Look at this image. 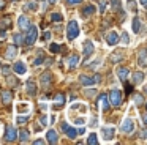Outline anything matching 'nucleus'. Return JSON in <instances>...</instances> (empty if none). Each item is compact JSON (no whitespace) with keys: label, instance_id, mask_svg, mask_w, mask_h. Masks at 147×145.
Instances as JSON below:
<instances>
[{"label":"nucleus","instance_id":"obj_1","mask_svg":"<svg viewBox=\"0 0 147 145\" xmlns=\"http://www.w3.org/2000/svg\"><path fill=\"white\" fill-rule=\"evenodd\" d=\"M108 99H109V104H111V106L119 107L122 104V91L117 90V88H112L109 96H108Z\"/></svg>","mask_w":147,"mask_h":145},{"label":"nucleus","instance_id":"obj_2","mask_svg":"<svg viewBox=\"0 0 147 145\" xmlns=\"http://www.w3.org/2000/svg\"><path fill=\"white\" fill-rule=\"evenodd\" d=\"M36 38H38V30H36V27L30 25L29 30H27L26 38H24V44H27V46H32V44H35Z\"/></svg>","mask_w":147,"mask_h":145},{"label":"nucleus","instance_id":"obj_3","mask_svg":"<svg viewBox=\"0 0 147 145\" xmlns=\"http://www.w3.org/2000/svg\"><path fill=\"white\" fill-rule=\"evenodd\" d=\"M78 35H79V25H78L76 21H70L67 25V36L68 40H74V38H78Z\"/></svg>","mask_w":147,"mask_h":145},{"label":"nucleus","instance_id":"obj_4","mask_svg":"<svg viewBox=\"0 0 147 145\" xmlns=\"http://www.w3.org/2000/svg\"><path fill=\"white\" fill-rule=\"evenodd\" d=\"M98 81H100V77H90V76H86V74L79 76V84L82 87H90V85L96 84Z\"/></svg>","mask_w":147,"mask_h":145},{"label":"nucleus","instance_id":"obj_5","mask_svg":"<svg viewBox=\"0 0 147 145\" xmlns=\"http://www.w3.org/2000/svg\"><path fill=\"white\" fill-rule=\"evenodd\" d=\"M120 131L125 132V134H131V132L134 131V122L130 118L123 120V123H122V126H120Z\"/></svg>","mask_w":147,"mask_h":145},{"label":"nucleus","instance_id":"obj_6","mask_svg":"<svg viewBox=\"0 0 147 145\" xmlns=\"http://www.w3.org/2000/svg\"><path fill=\"white\" fill-rule=\"evenodd\" d=\"M16 137H18L16 129H14L13 126H7V129H5V140L7 142H14Z\"/></svg>","mask_w":147,"mask_h":145},{"label":"nucleus","instance_id":"obj_7","mask_svg":"<svg viewBox=\"0 0 147 145\" xmlns=\"http://www.w3.org/2000/svg\"><path fill=\"white\" fill-rule=\"evenodd\" d=\"M18 46L16 44H13V46H8L7 47V52H5V58L7 60H14L16 58V55H18Z\"/></svg>","mask_w":147,"mask_h":145},{"label":"nucleus","instance_id":"obj_8","mask_svg":"<svg viewBox=\"0 0 147 145\" xmlns=\"http://www.w3.org/2000/svg\"><path fill=\"white\" fill-rule=\"evenodd\" d=\"M114 132L115 129L111 128V126H105V128H101V136L105 140H111V139H114Z\"/></svg>","mask_w":147,"mask_h":145},{"label":"nucleus","instance_id":"obj_9","mask_svg":"<svg viewBox=\"0 0 147 145\" xmlns=\"http://www.w3.org/2000/svg\"><path fill=\"white\" fill-rule=\"evenodd\" d=\"M82 47H84V57H90V54L93 52V49H95V46H93V43L90 40H87V41H84V44H82Z\"/></svg>","mask_w":147,"mask_h":145},{"label":"nucleus","instance_id":"obj_10","mask_svg":"<svg viewBox=\"0 0 147 145\" xmlns=\"http://www.w3.org/2000/svg\"><path fill=\"white\" fill-rule=\"evenodd\" d=\"M138 65L139 66H147V50L146 49H141L139 54H138Z\"/></svg>","mask_w":147,"mask_h":145},{"label":"nucleus","instance_id":"obj_11","mask_svg":"<svg viewBox=\"0 0 147 145\" xmlns=\"http://www.w3.org/2000/svg\"><path fill=\"white\" fill-rule=\"evenodd\" d=\"M0 98H2V103L8 106V104H11V101H13V91L11 90H3Z\"/></svg>","mask_w":147,"mask_h":145},{"label":"nucleus","instance_id":"obj_12","mask_svg":"<svg viewBox=\"0 0 147 145\" xmlns=\"http://www.w3.org/2000/svg\"><path fill=\"white\" fill-rule=\"evenodd\" d=\"M117 76H119V79H120L122 82H127L128 76H130V69L120 66V68H117Z\"/></svg>","mask_w":147,"mask_h":145},{"label":"nucleus","instance_id":"obj_13","mask_svg":"<svg viewBox=\"0 0 147 145\" xmlns=\"http://www.w3.org/2000/svg\"><path fill=\"white\" fill-rule=\"evenodd\" d=\"M18 25H19L21 30H29V27H30L29 17H27V16H21V17L18 19Z\"/></svg>","mask_w":147,"mask_h":145},{"label":"nucleus","instance_id":"obj_14","mask_svg":"<svg viewBox=\"0 0 147 145\" xmlns=\"http://www.w3.org/2000/svg\"><path fill=\"white\" fill-rule=\"evenodd\" d=\"M46 142H48V144H52V145L59 142L57 132H55L54 129H49V131H48V134H46Z\"/></svg>","mask_w":147,"mask_h":145},{"label":"nucleus","instance_id":"obj_15","mask_svg":"<svg viewBox=\"0 0 147 145\" xmlns=\"http://www.w3.org/2000/svg\"><path fill=\"white\" fill-rule=\"evenodd\" d=\"M106 43H108L109 46H115V44L119 43L117 32H111V33H108V36H106Z\"/></svg>","mask_w":147,"mask_h":145},{"label":"nucleus","instance_id":"obj_16","mask_svg":"<svg viewBox=\"0 0 147 145\" xmlns=\"http://www.w3.org/2000/svg\"><path fill=\"white\" fill-rule=\"evenodd\" d=\"M13 69H14L16 74H26V71H27L26 63H24V62H16V63H14V66H13Z\"/></svg>","mask_w":147,"mask_h":145},{"label":"nucleus","instance_id":"obj_17","mask_svg":"<svg viewBox=\"0 0 147 145\" xmlns=\"http://www.w3.org/2000/svg\"><path fill=\"white\" fill-rule=\"evenodd\" d=\"M51 82H52V76H51V72H49V71H46L45 74H41V85H43V87L48 88L49 85H51Z\"/></svg>","mask_w":147,"mask_h":145},{"label":"nucleus","instance_id":"obj_18","mask_svg":"<svg viewBox=\"0 0 147 145\" xmlns=\"http://www.w3.org/2000/svg\"><path fill=\"white\" fill-rule=\"evenodd\" d=\"M65 103V95L63 93H57L54 96V107L55 109H59V107H62Z\"/></svg>","mask_w":147,"mask_h":145},{"label":"nucleus","instance_id":"obj_19","mask_svg":"<svg viewBox=\"0 0 147 145\" xmlns=\"http://www.w3.org/2000/svg\"><path fill=\"white\" fill-rule=\"evenodd\" d=\"M100 106H101L103 112H108L109 110V99L106 95H100Z\"/></svg>","mask_w":147,"mask_h":145},{"label":"nucleus","instance_id":"obj_20","mask_svg":"<svg viewBox=\"0 0 147 145\" xmlns=\"http://www.w3.org/2000/svg\"><path fill=\"white\" fill-rule=\"evenodd\" d=\"M26 87H27V93H29L30 96H35V95H36V84L32 81V79H30V81H27Z\"/></svg>","mask_w":147,"mask_h":145},{"label":"nucleus","instance_id":"obj_21","mask_svg":"<svg viewBox=\"0 0 147 145\" xmlns=\"http://www.w3.org/2000/svg\"><path fill=\"white\" fill-rule=\"evenodd\" d=\"M11 24H13V19L10 17V16H5V17L0 19V28L3 30V28H10Z\"/></svg>","mask_w":147,"mask_h":145},{"label":"nucleus","instance_id":"obj_22","mask_svg":"<svg viewBox=\"0 0 147 145\" xmlns=\"http://www.w3.org/2000/svg\"><path fill=\"white\" fill-rule=\"evenodd\" d=\"M67 63H68V68H70V69L76 68L78 63H79V57H78V55H70V57H68V60H67Z\"/></svg>","mask_w":147,"mask_h":145},{"label":"nucleus","instance_id":"obj_23","mask_svg":"<svg viewBox=\"0 0 147 145\" xmlns=\"http://www.w3.org/2000/svg\"><path fill=\"white\" fill-rule=\"evenodd\" d=\"M122 58H123V54L122 52H112L109 55V63H119Z\"/></svg>","mask_w":147,"mask_h":145},{"label":"nucleus","instance_id":"obj_24","mask_svg":"<svg viewBox=\"0 0 147 145\" xmlns=\"http://www.w3.org/2000/svg\"><path fill=\"white\" fill-rule=\"evenodd\" d=\"M95 11H96V8L93 5H87L86 8L82 9V17H89V16H92Z\"/></svg>","mask_w":147,"mask_h":145},{"label":"nucleus","instance_id":"obj_25","mask_svg":"<svg viewBox=\"0 0 147 145\" xmlns=\"http://www.w3.org/2000/svg\"><path fill=\"white\" fill-rule=\"evenodd\" d=\"M29 137H30V132L27 131V129H21L19 131V140L22 142V144L29 142Z\"/></svg>","mask_w":147,"mask_h":145},{"label":"nucleus","instance_id":"obj_26","mask_svg":"<svg viewBox=\"0 0 147 145\" xmlns=\"http://www.w3.org/2000/svg\"><path fill=\"white\" fill-rule=\"evenodd\" d=\"M144 77H146V76H144L142 72L138 71V72H134V74H133V82H134V84H142Z\"/></svg>","mask_w":147,"mask_h":145},{"label":"nucleus","instance_id":"obj_27","mask_svg":"<svg viewBox=\"0 0 147 145\" xmlns=\"http://www.w3.org/2000/svg\"><path fill=\"white\" fill-rule=\"evenodd\" d=\"M139 30H141V21H139V17H134L133 19V32L134 33H139Z\"/></svg>","mask_w":147,"mask_h":145},{"label":"nucleus","instance_id":"obj_28","mask_svg":"<svg viewBox=\"0 0 147 145\" xmlns=\"http://www.w3.org/2000/svg\"><path fill=\"white\" fill-rule=\"evenodd\" d=\"M65 132H67V136H68L70 139H74V137L78 136V131H76L74 128H70V126H68V128L65 129Z\"/></svg>","mask_w":147,"mask_h":145},{"label":"nucleus","instance_id":"obj_29","mask_svg":"<svg viewBox=\"0 0 147 145\" xmlns=\"http://www.w3.org/2000/svg\"><path fill=\"white\" fill-rule=\"evenodd\" d=\"M13 41H14V44H16V46H19V44H22L24 43V36L21 33H16L13 36Z\"/></svg>","mask_w":147,"mask_h":145},{"label":"nucleus","instance_id":"obj_30","mask_svg":"<svg viewBox=\"0 0 147 145\" xmlns=\"http://www.w3.org/2000/svg\"><path fill=\"white\" fill-rule=\"evenodd\" d=\"M35 9H36L35 2H30V3H26V5H24V11H35Z\"/></svg>","mask_w":147,"mask_h":145},{"label":"nucleus","instance_id":"obj_31","mask_svg":"<svg viewBox=\"0 0 147 145\" xmlns=\"http://www.w3.org/2000/svg\"><path fill=\"white\" fill-rule=\"evenodd\" d=\"M87 144H90V145H96L98 144V139H96V134H90L89 136V139H87Z\"/></svg>","mask_w":147,"mask_h":145},{"label":"nucleus","instance_id":"obj_32","mask_svg":"<svg viewBox=\"0 0 147 145\" xmlns=\"http://www.w3.org/2000/svg\"><path fill=\"white\" fill-rule=\"evenodd\" d=\"M134 103H136V106H142V104L146 103L142 95H134Z\"/></svg>","mask_w":147,"mask_h":145},{"label":"nucleus","instance_id":"obj_33","mask_svg":"<svg viewBox=\"0 0 147 145\" xmlns=\"http://www.w3.org/2000/svg\"><path fill=\"white\" fill-rule=\"evenodd\" d=\"M30 117L29 115H24V117H16V123L18 125H22V123H27Z\"/></svg>","mask_w":147,"mask_h":145},{"label":"nucleus","instance_id":"obj_34","mask_svg":"<svg viewBox=\"0 0 147 145\" xmlns=\"http://www.w3.org/2000/svg\"><path fill=\"white\" fill-rule=\"evenodd\" d=\"M49 50H51L52 54H59V52H60V46L55 44V43H52L51 46H49Z\"/></svg>","mask_w":147,"mask_h":145},{"label":"nucleus","instance_id":"obj_35","mask_svg":"<svg viewBox=\"0 0 147 145\" xmlns=\"http://www.w3.org/2000/svg\"><path fill=\"white\" fill-rule=\"evenodd\" d=\"M127 6H128V9L136 13V3H134V0H127Z\"/></svg>","mask_w":147,"mask_h":145},{"label":"nucleus","instance_id":"obj_36","mask_svg":"<svg viewBox=\"0 0 147 145\" xmlns=\"http://www.w3.org/2000/svg\"><path fill=\"white\" fill-rule=\"evenodd\" d=\"M51 19H52L54 22H60V21H62V14H59V13H52Z\"/></svg>","mask_w":147,"mask_h":145},{"label":"nucleus","instance_id":"obj_37","mask_svg":"<svg viewBox=\"0 0 147 145\" xmlns=\"http://www.w3.org/2000/svg\"><path fill=\"white\" fill-rule=\"evenodd\" d=\"M122 38H123L122 41H123L125 44H128V43H130V38H128V33H127V32H123V33H122Z\"/></svg>","mask_w":147,"mask_h":145},{"label":"nucleus","instance_id":"obj_38","mask_svg":"<svg viewBox=\"0 0 147 145\" xmlns=\"http://www.w3.org/2000/svg\"><path fill=\"white\" fill-rule=\"evenodd\" d=\"M65 2H67L68 5H78V3H81L82 0H65Z\"/></svg>","mask_w":147,"mask_h":145},{"label":"nucleus","instance_id":"obj_39","mask_svg":"<svg viewBox=\"0 0 147 145\" xmlns=\"http://www.w3.org/2000/svg\"><path fill=\"white\" fill-rule=\"evenodd\" d=\"M105 8H106L105 0H100V9H101V13H105Z\"/></svg>","mask_w":147,"mask_h":145},{"label":"nucleus","instance_id":"obj_40","mask_svg":"<svg viewBox=\"0 0 147 145\" xmlns=\"http://www.w3.org/2000/svg\"><path fill=\"white\" fill-rule=\"evenodd\" d=\"M141 139H142V140H144V139H147V128L144 129V131H141Z\"/></svg>","mask_w":147,"mask_h":145},{"label":"nucleus","instance_id":"obj_41","mask_svg":"<svg viewBox=\"0 0 147 145\" xmlns=\"http://www.w3.org/2000/svg\"><path fill=\"white\" fill-rule=\"evenodd\" d=\"M120 6V2L119 0H112V8H119Z\"/></svg>","mask_w":147,"mask_h":145},{"label":"nucleus","instance_id":"obj_42","mask_svg":"<svg viewBox=\"0 0 147 145\" xmlns=\"http://www.w3.org/2000/svg\"><path fill=\"white\" fill-rule=\"evenodd\" d=\"M26 109H29L27 104H21V106H18V110H26Z\"/></svg>","mask_w":147,"mask_h":145},{"label":"nucleus","instance_id":"obj_43","mask_svg":"<svg viewBox=\"0 0 147 145\" xmlns=\"http://www.w3.org/2000/svg\"><path fill=\"white\" fill-rule=\"evenodd\" d=\"M5 38H7V32H0V41H2V40H5Z\"/></svg>","mask_w":147,"mask_h":145},{"label":"nucleus","instance_id":"obj_44","mask_svg":"<svg viewBox=\"0 0 147 145\" xmlns=\"http://www.w3.org/2000/svg\"><path fill=\"white\" fill-rule=\"evenodd\" d=\"M51 38V33L49 32H45V35H43V40H49Z\"/></svg>","mask_w":147,"mask_h":145},{"label":"nucleus","instance_id":"obj_45","mask_svg":"<svg viewBox=\"0 0 147 145\" xmlns=\"http://www.w3.org/2000/svg\"><path fill=\"white\" fill-rule=\"evenodd\" d=\"M41 62H43V55H41V57H38V58L35 60V63H33V65H40Z\"/></svg>","mask_w":147,"mask_h":145},{"label":"nucleus","instance_id":"obj_46","mask_svg":"<svg viewBox=\"0 0 147 145\" xmlns=\"http://www.w3.org/2000/svg\"><path fill=\"white\" fill-rule=\"evenodd\" d=\"M33 144H35V145H43V144H45V140H43V139H38V140H35Z\"/></svg>","mask_w":147,"mask_h":145},{"label":"nucleus","instance_id":"obj_47","mask_svg":"<svg viewBox=\"0 0 147 145\" xmlns=\"http://www.w3.org/2000/svg\"><path fill=\"white\" fill-rule=\"evenodd\" d=\"M142 122L144 125H147V113H142Z\"/></svg>","mask_w":147,"mask_h":145},{"label":"nucleus","instance_id":"obj_48","mask_svg":"<svg viewBox=\"0 0 147 145\" xmlns=\"http://www.w3.org/2000/svg\"><path fill=\"white\" fill-rule=\"evenodd\" d=\"M67 128H68V125H67V123H62V131L65 132V129H67Z\"/></svg>","mask_w":147,"mask_h":145},{"label":"nucleus","instance_id":"obj_49","mask_svg":"<svg viewBox=\"0 0 147 145\" xmlns=\"http://www.w3.org/2000/svg\"><path fill=\"white\" fill-rule=\"evenodd\" d=\"M139 3H141L142 6H147V0H139Z\"/></svg>","mask_w":147,"mask_h":145},{"label":"nucleus","instance_id":"obj_50","mask_svg":"<svg viewBox=\"0 0 147 145\" xmlns=\"http://www.w3.org/2000/svg\"><path fill=\"white\" fill-rule=\"evenodd\" d=\"M3 6H5V0H0V9H3Z\"/></svg>","mask_w":147,"mask_h":145},{"label":"nucleus","instance_id":"obj_51","mask_svg":"<svg viewBox=\"0 0 147 145\" xmlns=\"http://www.w3.org/2000/svg\"><path fill=\"white\" fill-rule=\"evenodd\" d=\"M49 2H51V3H55V0H49Z\"/></svg>","mask_w":147,"mask_h":145},{"label":"nucleus","instance_id":"obj_52","mask_svg":"<svg viewBox=\"0 0 147 145\" xmlns=\"http://www.w3.org/2000/svg\"><path fill=\"white\" fill-rule=\"evenodd\" d=\"M41 2H43V0H41Z\"/></svg>","mask_w":147,"mask_h":145}]
</instances>
